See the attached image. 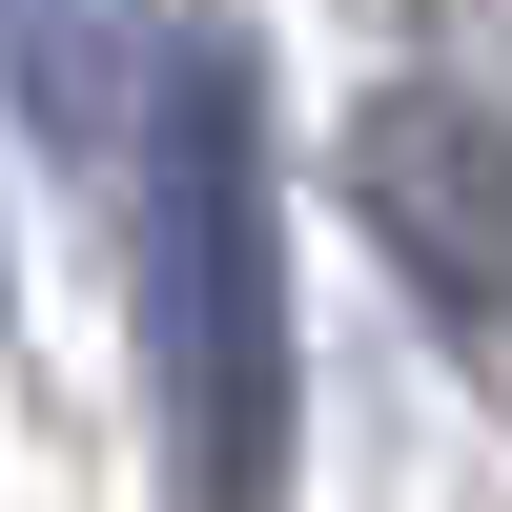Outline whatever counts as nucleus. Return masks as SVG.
I'll use <instances>...</instances> for the list:
<instances>
[{
	"instance_id": "f03ea898",
	"label": "nucleus",
	"mask_w": 512,
	"mask_h": 512,
	"mask_svg": "<svg viewBox=\"0 0 512 512\" xmlns=\"http://www.w3.org/2000/svg\"><path fill=\"white\" fill-rule=\"evenodd\" d=\"M349 205H369V246H390L451 328H512V123L492 103L390 82V103L349 123Z\"/></svg>"
},
{
	"instance_id": "f257e3e1",
	"label": "nucleus",
	"mask_w": 512,
	"mask_h": 512,
	"mask_svg": "<svg viewBox=\"0 0 512 512\" xmlns=\"http://www.w3.org/2000/svg\"><path fill=\"white\" fill-rule=\"evenodd\" d=\"M144 390L205 512L287 472V205H267V82L246 41H164L144 103Z\"/></svg>"
},
{
	"instance_id": "7ed1b4c3",
	"label": "nucleus",
	"mask_w": 512,
	"mask_h": 512,
	"mask_svg": "<svg viewBox=\"0 0 512 512\" xmlns=\"http://www.w3.org/2000/svg\"><path fill=\"white\" fill-rule=\"evenodd\" d=\"M0 103H21L62 164H123V123L164 103L144 0H0Z\"/></svg>"
}]
</instances>
